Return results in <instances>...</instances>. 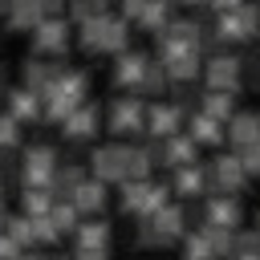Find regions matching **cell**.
I'll list each match as a JSON object with an SVG mask.
<instances>
[{
    "label": "cell",
    "instance_id": "f35d334b",
    "mask_svg": "<svg viewBox=\"0 0 260 260\" xmlns=\"http://www.w3.org/2000/svg\"><path fill=\"white\" fill-rule=\"evenodd\" d=\"M69 260H110V248H77Z\"/></svg>",
    "mask_w": 260,
    "mask_h": 260
},
{
    "label": "cell",
    "instance_id": "83f0119b",
    "mask_svg": "<svg viewBox=\"0 0 260 260\" xmlns=\"http://www.w3.org/2000/svg\"><path fill=\"white\" fill-rule=\"evenodd\" d=\"M41 20H45V8H41L37 0H16V4L8 8V28H28V32H32Z\"/></svg>",
    "mask_w": 260,
    "mask_h": 260
},
{
    "label": "cell",
    "instance_id": "1f68e13d",
    "mask_svg": "<svg viewBox=\"0 0 260 260\" xmlns=\"http://www.w3.org/2000/svg\"><path fill=\"white\" fill-rule=\"evenodd\" d=\"M167 85H171V77H167L162 61H150V65H146V73H142V85H138L134 93H138V98H158Z\"/></svg>",
    "mask_w": 260,
    "mask_h": 260
},
{
    "label": "cell",
    "instance_id": "ac0fdd59",
    "mask_svg": "<svg viewBox=\"0 0 260 260\" xmlns=\"http://www.w3.org/2000/svg\"><path fill=\"white\" fill-rule=\"evenodd\" d=\"M146 223L154 228V236L162 240V248H167V244H175V240H183V236L191 232V228H187V215H183V207H179V203H167V207H162L158 215H150Z\"/></svg>",
    "mask_w": 260,
    "mask_h": 260
},
{
    "label": "cell",
    "instance_id": "4fadbf2b",
    "mask_svg": "<svg viewBox=\"0 0 260 260\" xmlns=\"http://www.w3.org/2000/svg\"><path fill=\"white\" fill-rule=\"evenodd\" d=\"M150 154H154V167H187V162H199V146L191 142V134L183 130V134H175V138H162V142H154L150 146Z\"/></svg>",
    "mask_w": 260,
    "mask_h": 260
},
{
    "label": "cell",
    "instance_id": "60d3db41",
    "mask_svg": "<svg viewBox=\"0 0 260 260\" xmlns=\"http://www.w3.org/2000/svg\"><path fill=\"white\" fill-rule=\"evenodd\" d=\"M240 4H248V0H211V4H207V8H211V12H215V16H219V12H236V8H240Z\"/></svg>",
    "mask_w": 260,
    "mask_h": 260
},
{
    "label": "cell",
    "instance_id": "ba28073f",
    "mask_svg": "<svg viewBox=\"0 0 260 260\" xmlns=\"http://www.w3.org/2000/svg\"><path fill=\"white\" fill-rule=\"evenodd\" d=\"M203 228L240 232L244 228V203H240V195H207L203 199Z\"/></svg>",
    "mask_w": 260,
    "mask_h": 260
},
{
    "label": "cell",
    "instance_id": "7bdbcfd3",
    "mask_svg": "<svg viewBox=\"0 0 260 260\" xmlns=\"http://www.w3.org/2000/svg\"><path fill=\"white\" fill-rule=\"evenodd\" d=\"M8 171H12V162H8V150H0V187H4V179H8Z\"/></svg>",
    "mask_w": 260,
    "mask_h": 260
},
{
    "label": "cell",
    "instance_id": "5b68a950",
    "mask_svg": "<svg viewBox=\"0 0 260 260\" xmlns=\"http://www.w3.org/2000/svg\"><path fill=\"white\" fill-rule=\"evenodd\" d=\"M203 81L207 89H219V93H236L244 89V61L236 49H219V53H207L203 57Z\"/></svg>",
    "mask_w": 260,
    "mask_h": 260
},
{
    "label": "cell",
    "instance_id": "74e56055",
    "mask_svg": "<svg viewBox=\"0 0 260 260\" xmlns=\"http://www.w3.org/2000/svg\"><path fill=\"white\" fill-rule=\"evenodd\" d=\"M240 61H244V85H248V81H256V77H260V53H256V49H248V53H240Z\"/></svg>",
    "mask_w": 260,
    "mask_h": 260
},
{
    "label": "cell",
    "instance_id": "f546056e",
    "mask_svg": "<svg viewBox=\"0 0 260 260\" xmlns=\"http://www.w3.org/2000/svg\"><path fill=\"white\" fill-rule=\"evenodd\" d=\"M77 215H81V211H77L69 199H57V203H53V211H49V223L57 228V236H73V232H77V223H81Z\"/></svg>",
    "mask_w": 260,
    "mask_h": 260
},
{
    "label": "cell",
    "instance_id": "7a4b0ae2",
    "mask_svg": "<svg viewBox=\"0 0 260 260\" xmlns=\"http://www.w3.org/2000/svg\"><path fill=\"white\" fill-rule=\"evenodd\" d=\"M85 93H89V77L81 69H61V77L45 93V118L49 122H65L77 106H85Z\"/></svg>",
    "mask_w": 260,
    "mask_h": 260
},
{
    "label": "cell",
    "instance_id": "d6a6232c",
    "mask_svg": "<svg viewBox=\"0 0 260 260\" xmlns=\"http://www.w3.org/2000/svg\"><path fill=\"white\" fill-rule=\"evenodd\" d=\"M4 236H12L20 248L24 244H37V236H32V219L20 211V215H12V219H4Z\"/></svg>",
    "mask_w": 260,
    "mask_h": 260
},
{
    "label": "cell",
    "instance_id": "6da1fadb",
    "mask_svg": "<svg viewBox=\"0 0 260 260\" xmlns=\"http://www.w3.org/2000/svg\"><path fill=\"white\" fill-rule=\"evenodd\" d=\"M81 45L85 53H126L130 49V20H122L118 12H98L93 20L81 24Z\"/></svg>",
    "mask_w": 260,
    "mask_h": 260
},
{
    "label": "cell",
    "instance_id": "9a60e30c",
    "mask_svg": "<svg viewBox=\"0 0 260 260\" xmlns=\"http://www.w3.org/2000/svg\"><path fill=\"white\" fill-rule=\"evenodd\" d=\"M171 191H175V195H183V199H207V195H211L207 162L199 158V162H187V167H179V171H175V183H171Z\"/></svg>",
    "mask_w": 260,
    "mask_h": 260
},
{
    "label": "cell",
    "instance_id": "7dc6e473",
    "mask_svg": "<svg viewBox=\"0 0 260 260\" xmlns=\"http://www.w3.org/2000/svg\"><path fill=\"white\" fill-rule=\"evenodd\" d=\"M0 215H4V187H0Z\"/></svg>",
    "mask_w": 260,
    "mask_h": 260
},
{
    "label": "cell",
    "instance_id": "5bb4252c",
    "mask_svg": "<svg viewBox=\"0 0 260 260\" xmlns=\"http://www.w3.org/2000/svg\"><path fill=\"white\" fill-rule=\"evenodd\" d=\"M150 61H154V57H146L142 49H126V53H118V57H114V85L134 93V89L142 85V73H146Z\"/></svg>",
    "mask_w": 260,
    "mask_h": 260
},
{
    "label": "cell",
    "instance_id": "4316f807",
    "mask_svg": "<svg viewBox=\"0 0 260 260\" xmlns=\"http://www.w3.org/2000/svg\"><path fill=\"white\" fill-rule=\"evenodd\" d=\"M171 20H175V16H171V4H167V0H146V8H142V16H138L134 24L158 37V32H162V28L171 24Z\"/></svg>",
    "mask_w": 260,
    "mask_h": 260
},
{
    "label": "cell",
    "instance_id": "44dd1931",
    "mask_svg": "<svg viewBox=\"0 0 260 260\" xmlns=\"http://www.w3.org/2000/svg\"><path fill=\"white\" fill-rule=\"evenodd\" d=\"M8 114L16 122H37L45 114V98L32 93L28 85H16V89H8Z\"/></svg>",
    "mask_w": 260,
    "mask_h": 260
},
{
    "label": "cell",
    "instance_id": "ab89813d",
    "mask_svg": "<svg viewBox=\"0 0 260 260\" xmlns=\"http://www.w3.org/2000/svg\"><path fill=\"white\" fill-rule=\"evenodd\" d=\"M20 256V244L12 236H0V260H16Z\"/></svg>",
    "mask_w": 260,
    "mask_h": 260
},
{
    "label": "cell",
    "instance_id": "2e32d148",
    "mask_svg": "<svg viewBox=\"0 0 260 260\" xmlns=\"http://www.w3.org/2000/svg\"><path fill=\"white\" fill-rule=\"evenodd\" d=\"M162 69H167L171 85H191L195 77H203V53L199 49H179V53L162 57Z\"/></svg>",
    "mask_w": 260,
    "mask_h": 260
},
{
    "label": "cell",
    "instance_id": "c3c4849f",
    "mask_svg": "<svg viewBox=\"0 0 260 260\" xmlns=\"http://www.w3.org/2000/svg\"><path fill=\"white\" fill-rule=\"evenodd\" d=\"M252 232H256V240H260V215H256V228H252Z\"/></svg>",
    "mask_w": 260,
    "mask_h": 260
},
{
    "label": "cell",
    "instance_id": "484cf974",
    "mask_svg": "<svg viewBox=\"0 0 260 260\" xmlns=\"http://www.w3.org/2000/svg\"><path fill=\"white\" fill-rule=\"evenodd\" d=\"M199 110H203V114H211L215 122H223V126H228V118L240 110V102H236V93H219V89H207V93H199Z\"/></svg>",
    "mask_w": 260,
    "mask_h": 260
},
{
    "label": "cell",
    "instance_id": "3957f363",
    "mask_svg": "<svg viewBox=\"0 0 260 260\" xmlns=\"http://www.w3.org/2000/svg\"><path fill=\"white\" fill-rule=\"evenodd\" d=\"M211 28H215L219 45H244V49H252V45L260 41V4L248 0V4H240L236 12H219V16L211 20Z\"/></svg>",
    "mask_w": 260,
    "mask_h": 260
},
{
    "label": "cell",
    "instance_id": "e575fe53",
    "mask_svg": "<svg viewBox=\"0 0 260 260\" xmlns=\"http://www.w3.org/2000/svg\"><path fill=\"white\" fill-rule=\"evenodd\" d=\"M98 12H106V4H98V0H69V16H73L77 24L93 20Z\"/></svg>",
    "mask_w": 260,
    "mask_h": 260
},
{
    "label": "cell",
    "instance_id": "277c9868",
    "mask_svg": "<svg viewBox=\"0 0 260 260\" xmlns=\"http://www.w3.org/2000/svg\"><path fill=\"white\" fill-rule=\"evenodd\" d=\"M167 203H171V187H167V183H154V179H126V183H122V211H126V215L150 219V215H158Z\"/></svg>",
    "mask_w": 260,
    "mask_h": 260
},
{
    "label": "cell",
    "instance_id": "836d02e7",
    "mask_svg": "<svg viewBox=\"0 0 260 260\" xmlns=\"http://www.w3.org/2000/svg\"><path fill=\"white\" fill-rule=\"evenodd\" d=\"M16 142H20V122L4 110V114H0V150H12Z\"/></svg>",
    "mask_w": 260,
    "mask_h": 260
},
{
    "label": "cell",
    "instance_id": "8d00e7d4",
    "mask_svg": "<svg viewBox=\"0 0 260 260\" xmlns=\"http://www.w3.org/2000/svg\"><path fill=\"white\" fill-rule=\"evenodd\" d=\"M32 219V215H28ZM32 236H37V244H57L61 236H57V228L49 223V215H41V219H32Z\"/></svg>",
    "mask_w": 260,
    "mask_h": 260
},
{
    "label": "cell",
    "instance_id": "f907efd6",
    "mask_svg": "<svg viewBox=\"0 0 260 260\" xmlns=\"http://www.w3.org/2000/svg\"><path fill=\"white\" fill-rule=\"evenodd\" d=\"M167 4H183V0H167Z\"/></svg>",
    "mask_w": 260,
    "mask_h": 260
},
{
    "label": "cell",
    "instance_id": "681fc988",
    "mask_svg": "<svg viewBox=\"0 0 260 260\" xmlns=\"http://www.w3.org/2000/svg\"><path fill=\"white\" fill-rule=\"evenodd\" d=\"M0 236H4V215H0Z\"/></svg>",
    "mask_w": 260,
    "mask_h": 260
},
{
    "label": "cell",
    "instance_id": "d4e9b609",
    "mask_svg": "<svg viewBox=\"0 0 260 260\" xmlns=\"http://www.w3.org/2000/svg\"><path fill=\"white\" fill-rule=\"evenodd\" d=\"M85 179H89V175H85L77 162H65V167H57V171H53L49 191H53V199H73V191H77Z\"/></svg>",
    "mask_w": 260,
    "mask_h": 260
},
{
    "label": "cell",
    "instance_id": "b9f144b4",
    "mask_svg": "<svg viewBox=\"0 0 260 260\" xmlns=\"http://www.w3.org/2000/svg\"><path fill=\"white\" fill-rule=\"evenodd\" d=\"M37 4L45 8V16H57V12H61V8H65L69 0H37Z\"/></svg>",
    "mask_w": 260,
    "mask_h": 260
},
{
    "label": "cell",
    "instance_id": "d590c367",
    "mask_svg": "<svg viewBox=\"0 0 260 260\" xmlns=\"http://www.w3.org/2000/svg\"><path fill=\"white\" fill-rule=\"evenodd\" d=\"M236 154H240L248 179H260V142H252V146H244V150H236Z\"/></svg>",
    "mask_w": 260,
    "mask_h": 260
},
{
    "label": "cell",
    "instance_id": "9c48e42d",
    "mask_svg": "<svg viewBox=\"0 0 260 260\" xmlns=\"http://www.w3.org/2000/svg\"><path fill=\"white\" fill-rule=\"evenodd\" d=\"M146 134L150 142L183 134V102H146Z\"/></svg>",
    "mask_w": 260,
    "mask_h": 260
},
{
    "label": "cell",
    "instance_id": "8fae6325",
    "mask_svg": "<svg viewBox=\"0 0 260 260\" xmlns=\"http://www.w3.org/2000/svg\"><path fill=\"white\" fill-rule=\"evenodd\" d=\"M89 171L98 183H126V142H106L89 154Z\"/></svg>",
    "mask_w": 260,
    "mask_h": 260
},
{
    "label": "cell",
    "instance_id": "30bf717a",
    "mask_svg": "<svg viewBox=\"0 0 260 260\" xmlns=\"http://www.w3.org/2000/svg\"><path fill=\"white\" fill-rule=\"evenodd\" d=\"M57 167H61V162H57V150L45 146V142H37V146H28L24 158H20V179H24V187H49Z\"/></svg>",
    "mask_w": 260,
    "mask_h": 260
},
{
    "label": "cell",
    "instance_id": "bcb514c9",
    "mask_svg": "<svg viewBox=\"0 0 260 260\" xmlns=\"http://www.w3.org/2000/svg\"><path fill=\"white\" fill-rule=\"evenodd\" d=\"M16 260H41V256H37V252H32V256H28V252H20V256H16Z\"/></svg>",
    "mask_w": 260,
    "mask_h": 260
},
{
    "label": "cell",
    "instance_id": "7402d4cb",
    "mask_svg": "<svg viewBox=\"0 0 260 260\" xmlns=\"http://www.w3.org/2000/svg\"><path fill=\"white\" fill-rule=\"evenodd\" d=\"M61 134L69 138V142H85V138H93L98 134V106H77L65 122H61Z\"/></svg>",
    "mask_w": 260,
    "mask_h": 260
},
{
    "label": "cell",
    "instance_id": "816d5d0a",
    "mask_svg": "<svg viewBox=\"0 0 260 260\" xmlns=\"http://www.w3.org/2000/svg\"><path fill=\"white\" fill-rule=\"evenodd\" d=\"M98 4H106V0H98Z\"/></svg>",
    "mask_w": 260,
    "mask_h": 260
},
{
    "label": "cell",
    "instance_id": "ee69618b",
    "mask_svg": "<svg viewBox=\"0 0 260 260\" xmlns=\"http://www.w3.org/2000/svg\"><path fill=\"white\" fill-rule=\"evenodd\" d=\"M183 4H187V8H207L211 0H183Z\"/></svg>",
    "mask_w": 260,
    "mask_h": 260
},
{
    "label": "cell",
    "instance_id": "8992f818",
    "mask_svg": "<svg viewBox=\"0 0 260 260\" xmlns=\"http://www.w3.org/2000/svg\"><path fill=\"white\" fill-rule=\"evenodd\" d=\"M207 179H211V195H240L248 187V171L236 150H219L207 162Z\"/></svg>",
    "mask_w": 260,
    "mask_h": 260
},
{
    "label": "cell",
    "instance_id": "f6af8a7d",
    "mask_svg": "<svg viewBox=\"0 0 260 260\" xmlns=\"http://www.w3.org/2000/svg\"><path fill=\"white\" fill-rule=\"evenodd\" d=\"M12 4H16V0H0V12L8 16V8H12Z\"/></svg>",
    "mask_w": 260,
    "mask_h": 260
},
{
    "label": "cell",
    "instance_id": "52a82bcc",
    "mask_svg": "<svg viewBox=\"0 0 260 260\" xmlns=\"http://www.w3.org/2000/svg\"><path fill=\"white\" fill-rule=\"evenodd\" d=\"M110 130L114 134H146V102L138 93H122L110 106Z\"/></svg>",
    "mask_w": 260,
    "mask_h": 260
},
{
    "label": "cell",
    "instance_id": "e0dca14e",
    "mask_svg": "<svg viewBox=\"0 0 260 260\" xmlns=\"http://www.w3.org/2000/svg\"><path fill=\"white\" fill-rule=\"evenodd\" d=\"M260 142V110H236L228 118V150H244Z\"/></svg>",
    "mask_w": 260,
    "mask_h": 260
},
{
    "label": "cell",
    "instance_id": "7c38bea8",
    "mask_svg": "<svg viewBox=\"0 0 260 260\" xmlns=\"http://www.w3.org/2000/svg\"><path fill=\"white\" fill-rule=\"evenodd\" d=\"M69 37H73V20H65V16H45V20L32 28V49L57 57V53L69 49Z\"/></svg>",
    "mask_w": 260,
    "mask_h": 260
},
{
    "label": "cell",
    "instance_id": "cb8c5ba5",
    "mask_svg": "<svg viewBox=\"0 0 260 260\" xmlns=\"http://www.w3.org/2000/svg\"><path fill=\"white\" fill-rule=\"evenodd\" d=\"M106 195H110V191H106V183H98V179L89 175V179L73 191V199H69V203H73L81 215H98V211L106 207Z\"/></svg>",
    "mask_w": 260,
    "mask_h": 260
},
{
    "label": "cell",
    "instance_id": "d6986e66",
    "mask_svg": "<svg viewBox=\"0 0 260 260\" xmlns=\"http://www.w3.org/2000/svg\"><path fill=\"white\" fill-rule=\"evenodd\" d=\"M187 134H191L195 146H223V142H228V126L215 122V118L203 114V110H195V114L187 118Z\"/></svg>",
    "mask_w": 260,
    "mask_h": 260
},
{
    "label": "cell",
    "instance_id": "4dcf8cb0",
    "mask_svg": "<svg viewBox=\"0 0 260 260\" xmlns=\"http://www.w3.org/2000/svg\"><path fill=\"white\" fill-rule=\"evenodd\" d=\"M179 244H183V260H215L211 240H207V232H203V228H191Z\"/></svg>",
    "mask_w": 260,
    "mask_h": 260
},
{
    "label": "cell",
    "instance_id": "f1b7e54d",
    "mask_svg": "<svg viewBox=\"0 0 260 260\" xmlns=\"http://www.w3.org/2000/svg\"><path fill=\"white\" fill-rule=\"evenodd\" d=\"M53 191L49 187H24V195H20V211L24 215H32V219H41V215H49L53 211Z\"/></svg>",
    "mask_w": 260,
    "mask_h": 260
},
{
    "label": "cell",
    "instance_id": "603a6c76",
    "mask_svg": "<svg viewBox=\"0 0 260 260\" xmlns=\"http://www.w3.org/2000/svg\"><path fill=\"white\" fill-rule=\"evenodd\" d=\"M110 240H114V223L102 219V215L81 219L77 232H73V244H77V248H110Z\"/></svg>",
    "mask_w": 260,
    "mask_h": 260
},
{
    "label": "cell",
    "instance_id": "ffe728a7",
    "mask_svg": "<svg viewBox=\"0 0 260 260\" xmlns=\"http://www.w3.org/2000/svg\"><path fill=\"white\" fill-rule=\"evenodd\" d=\"M61 77V65L57 61H49V57H28L24 61V85L32 89V93H49V85Z\"/></svg>",
    "mask_w": 260,
    "mask_h": 260
}]
</instances>
